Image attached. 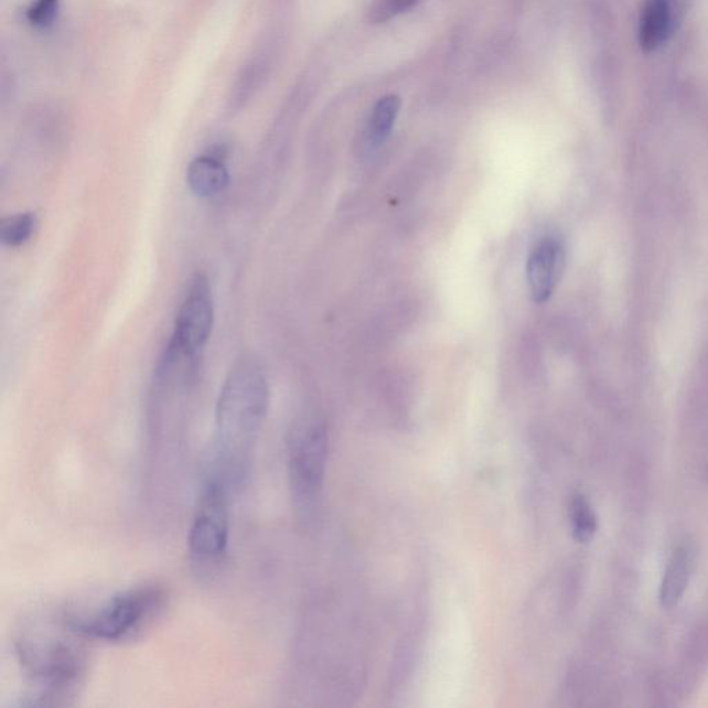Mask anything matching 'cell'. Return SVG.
<instances>
[{"label":"cell","instance_id":"obj_1","mask_svg":"<svg viewBox=\"0 0 708 708\" xmlns=\"http://www.w3.org/2000/svg\"><path fill=\"white\" fill-rule=\"evenodd\" d=\"M269 384L254 358L234 364L216 403L215 465L211 475L228 484L244 476L248 455L269 408Z\"/></svg>","mask_w":708,"mask_h":708},{"label":"cell","instance_id":"obj_2","mask_svg":"<svg viewBox=\"0 0 708 708\" xmlns=\"http://www.w3.org/2000/svg\"><path fill=\"white\" fill-rule=\"evenodd\" d=\"M168 592L157 584H144L119 592L97 612L73 618L68 627L87 640L122 644L149 630L167 609Z\"/></svg>","mask_w":708,"mask_h":708},{"label":"cell","instance_id":"obj_3","mask_svg":"<svg viewBox=\"0 0 708 708\" xmlns=\"http://www.w3.org/2000/svg\"><path fill=\"white\" fill-rule=\"evenodd\" d=\"M15 655L25 675L40 686L34 706L65 705L85 674V656L68 642L24 636L15 642Z\"/></svg>","mask_w":708,"mask_h":708},{"label":"cell","instance_id":"obj_4","mask_svg":"<svg viewBox=\"0 0 708 708\" xmlns=\"http://www.w3.org/2000/svg\"><path fill=\"white\" fill-rule=\"evenodd\" d=\"M269 9L268 23L256 36L253 47L239 64L228 86V111L239 112L253 105L273 79L285 56L288 36L285 14L290 7L269 3Z\"/></svg>","mask_w":708,"mask_h":708},{"label":"cell","instance_id":"obj_5","mask_svg":"<svg viewBox=\"0 0 708 708\" xmlns=\"http://www.w3.org/2000/svg\"><path fill=\"white\" fill-rule=\"evenodd\" d=\"M329 455V432L318 418H304L288 435V476L293 503L304 519L318 511Z\"/></svg>","mask_w":708,"mask_h":708},{"label":"cell","instance_id":"obj_6","mask_svg":"<svg viewBox=\"0 0 708 708\" xmlns=\"http://www.w3.org/2000/svg\"><path fill=\"white\" fill-rule=\"evenodd\" d=\"M230 540L228 486L222 479L210 476L200 495L189 528L190 559L200 570H208L225 559Z\"/></svg>","mask_w":708,"mask_h":708},{"label":"cell","instance_id":"obj_7","mask_svg":"<svg viewBox=\"0 0 708 708\" xmlns=\"http://www.w3.org/2000/svg\"><path fill=\"white\" fill-rule=\"evenodd\" d=\"M215 307L210 280L195 275L174 319L168 352L173 356L193 358L203 351L214 330Z\"/></svg>","mask_w":708,"mask_h":708},{"label":"cell","instance_id":"obj_8","mask_svg":"<svg viewBox=\"0 0 708 708\" xmlns=\"http://www.w3.org/2000/svg\"><path fill=\"white\" fill-rule=\"evenodd\" d=\"M565 248L559 239L544 237L528 254L526 275L530 296L536 303L547 302L562 279Z\"/></svg>","mask_w":708,"mask_h":708},{"label":"cell","instance_id":"obj_9","mask_svg":"<svg viewBox=\"0 0 708 708\" xmlns=\"http://www.w3.org/2000/svg\"><path fill=\"white\" fill-rule=\"evenodd\" d=\"M686 3L688 0H646L640 24V43L644 51H656L667 42L684 18Z\"/></svg>","mask_w":708,"mask_h":708},{"label":"cell","instance_id":"obj_10","mask_svg":"<svg viewBox=\"0 0 708 708\" xmlns=\"http://www.w3.org/2000/svg\"><path fill=\"white\" fill-rule=\"evenodd\" d=\"M695 555L688 544H679L669 557L664 569L658 601L662 608L673 609L683 601L688 590L691 575H694Z\"/></svg>","mask_w":708,"mask_h":708},{"label":"cell","instance_id":"obj_11","mask_svg":"<svg viewBox=\"0 0 708 708\" xmlns=\"http://www.w3.org/2000/svg\"><path fill=\"white\" fill-rule=\"evenodd\" d=\"M186 179L187 186L197 197L211 199L225 192L230 174L219 154L206 152L189 163Z\"/></svg>","mask_w":708,"mask_h":708},{"label":"cell","instance_id":"obj_12","mask_svg":"<svg viewBox=\"0 0 708 708\" xmlns=\"http://www.w3.org/2000/svg\"><path fill=\"white\" fill-rule=\"evenodd\" d=\"M569 519L571 535H573L577 543L587 544L596 537L598 532V517L586 495L577 493L571 497Z\"/></svg>","mask_w":708,"mask_h":708},{"label":"cell","instance_id":"obj_13","mask_svg":"<svg viewBox=\"0 0 708 708\" xmlns=\"http://www.w3.org/2000/svg\"><path fill=\"white\" fill-rule=\"evenodd\" d=\"M400 106V97L396 95L385 96L375 105L368 125L369 140L374 144L384 143L389 138L396 118L399 116Z\"/></svg>","mask_w":708,"mask_h":708},{"label":"cell","instance_id":"obj_14","mask_svg":"<svg viewBox=\"0 0 708 708\" xmlns=\"http://www.w3.org/2000/svg\"><path fill=\"white\" fill-rule=\"evenodd\" d=\"M63 0H29L21 12V19L30 30L49 32L62 15Z\"/></svg>","mask_w":708,"mask_h":708},{"label":"cell","instance_id":"obj_15","mask_svg":"<svg viewBox=\"0 0 708 708\" xmlns=\"http://www.w3.org/2000/svg\"><path fill=\"white\" fill-rule=\"evenodd\" d=\"M37 227V217L32 212L3 217L0 223V238L9 248H20L30 242Z\"/></svg>","mask_w":708,"mask_h":708},{"label":"cell","instance_id":"obj_16","mask_svg":"<svg viewBox=\"0 0 708 708\" xmlns=\"http://www.w3.org/2000/svg\"><path fill=\"white\" fill-rule=\"evenodd\" d=\"M419 0H375L369 9V20L375 24L385 23L401 13L417 7Z\"/></svg>","mask_w":708,"mask_h":708}]
</instances>
